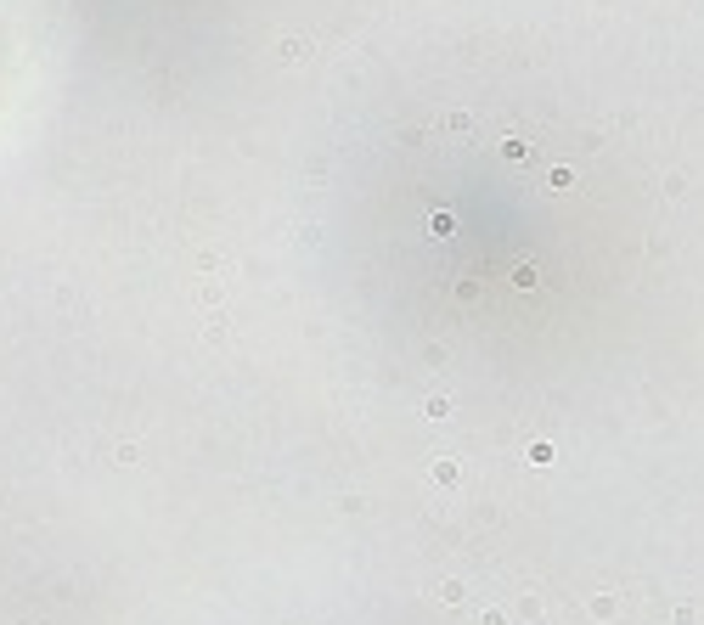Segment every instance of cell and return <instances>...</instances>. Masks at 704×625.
<instances>
[{
	"mask_svg": "<svg viewBox=\"0 0 704 625\" xmlns=\"http://www.w3.org/2000/svg\"><path fill=\"white\" fill-rule=\"evenodd\" d=\"M586 614H592V619H614V614H620V597H608V592H597V597L586 603Z\"/></svg>",
	"mask_w": 704,
	"mask_h": 625,
	"instance_id": "obj_1",
	"label": "cell"
},
{
	"mask_svg": "<svg viewBox=\"0 0 704 625\" xmlns=\"http://www.w3.org/2000/svg\"><path fill=\"white\" fill-rule=\"evenodd\" d=\"M462 597H468L462 580H440V603H462Z\"/></svg>",
	"mask_w": 704,
	"mask_h": 625,
	"instance_id": "obj_2",
	"label": "cell"
},
{
	"mask_svg": "<svg viewBox=\"0 0 704 625\" xmlns=\"http://www.w3.org/2000/svg\"><path fill=\"white\" fill-rule=\"evenodd\" d=\"M434 484H457V462H434Z\"/></svg>",
	"mask_w": 704,
	"mask_h": 625,
	"instance_id": "obj_3",
	"label": "cell"
},
{
	"mask_svg": "<svg viewBox=\"0 0 704 625\" xmlns=\"http://www.w3.org/2000/svg\"><path fill=\"white\" fill-rule=\"evenodd\" d=\"M671 619H676V625H693V619H698V608H693V603H676V608H671Z\"/></svg>",
	"mask_w": 704,
	"mask_h": 625,
	"instance_id": "obj_4",
	"label": "cell"
},
{
	"mask_svg": "<svg viewBox=\"0 0 704 625\" xmlns=\"http://www.w3.org/2000/svg\"><path fill=\"white\" fill-rule=\"evenodd\" d=\"M479 625H507V614H502V608H485V614H479Z\"/></svg>",
	"mask_w": 704,
	"mask_h": 625,
	"instance_id": "obj_5",
	"label": "cell"
}]
</instances>
